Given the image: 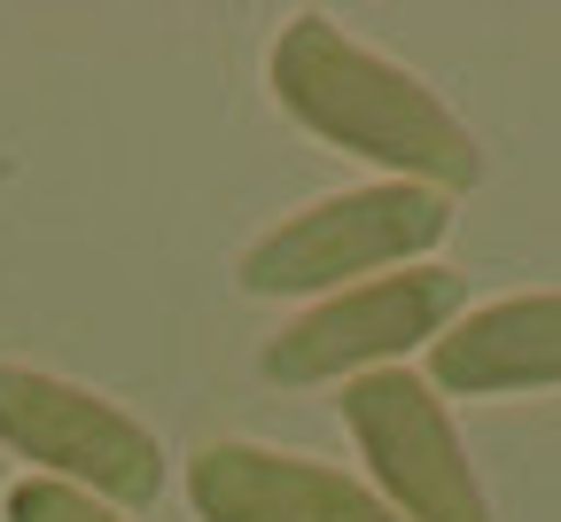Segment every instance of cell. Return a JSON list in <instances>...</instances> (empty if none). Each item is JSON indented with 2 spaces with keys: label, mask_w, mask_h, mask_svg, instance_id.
<instances>
[{
  "label": "cell",
  "mask_w": 561,
  "mask_h": 522,
  "mask_svg": "<svg viewBox=\"0 0 561 522\" xmlns=\"http://www.w3.org/2000/svg\"><path fill=\"white\" fill-rule=\"evenodd\" d=\"M265 79H273V102L289 110V125H305L312 140L343 148V157H359V164H375L405 188L468 195L483 180L476 133L421 87L405 63L359 47L320 9L280 24Z\"/></svg>",
  "instance_id": "1"
},
{
  "label": "cell",
  "mask_w": 561,
  "mask_h": 522,
  "mask_svg": "<svg viewBox=\"0 0 561 522\" xmlns=\"http://www.w3.org/2000/svg\"><path fill=\"white\" fill-rule=\"evenodd\" d=\"M445 227H453V195L437 188H405V180L343 188L265 227L242 250L234 281L250 296H335V288L405 273V265H430Z\"/></svg>",
  "instance_id": "2"
},
{
  "label": "cell",
  "mask_w": 561,
  "mask_h": 522,
  "mask_svg": "<svg viewBox=\"0 0 561 522\" xmlns=\"http://www.w3.org/2000/svg\"><path fill=\"white\" fill-rule=\"evenodd\" d=\"M0 444L16 461H32V476L94 491L110 507H157L164 499L157 429L133 421L125 406H110L87 383L47 375V366L0 359Z\"/></svg>",
  "instance_id": "3"
},
{
  "label": "cell",
  "mask_w": 561,
  "mask_h": 522,
  "mask_svg": "<svg viewBox=\"0 0 561 522\" xmlns=\"http://www.w3.org/2000/svg\"><path fill=\"white\" fill-rule=\"evenodd\" d=\"M468 305V281L453 265H405L359 288H335L320 305H305L280 336H265L257 366L280 390H312V383H359L382 375L405 351L437 343Z\"/></svg>",
  "instance_id": "4"
},
{
  "label": "cell",
  "mask_w": 561,
  "mask_h": 522,
  "mask_svg": "<svg viewBox=\"0 0 561 522\" xmlns=\"http://www.w3.org/2000/svg\"><path fill=\"white\" fill-rule=\"evenodd\" d=\"M343 429L398 522H500L430 375H405V366L359 375L343 390Z\"/></svg>",
  "instance_id": "5"
},
{
  "label": "cell",
  "mask_w": 561,
  "mask_h": 522,
  "mask_svg": "<svg viewBox=\"0 0 561 522\" xmlns=\"http://www.w3.org/2000/svg\"><path fill=\"white\" fill-rule=\"evenodd\" d=\"M187 507L195 522H398L375 484L250 436H219L187 461Z\"/></svg>",
  "instance_id": "6"
},
{
  "label": "cell",
  "mask_w": 561,
  "mask_h": 522,
  "mask_svg": "<svg viewBox=\"0 0 561 522\" xmlns=\"http://www.w3.org/2000/svg\"><path fill=\"white\" fill-rule=\"evenodd\" d=\"M430 390L437 398H523L561 390V288L500 296L460 313L430 343Z\"/></svg>",
  "instance_id": "7"
},
{
  "label": "cell",
  "mask_w": 561,
  "mask_h": 522,
  "mask_svg": "<svg viewBox=\"0 0 561 522\" xmlns=\"http://www.w3.org/2000/svg\"><path fill=\"white\" fill-rule=\"evenodd\" d=\"M0 522H125V507L94 499V491H70L47 476H16L0 491Z\"/></svg>",
  "instance_id": "8"
}]
</instances>
